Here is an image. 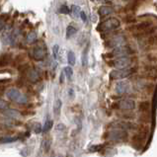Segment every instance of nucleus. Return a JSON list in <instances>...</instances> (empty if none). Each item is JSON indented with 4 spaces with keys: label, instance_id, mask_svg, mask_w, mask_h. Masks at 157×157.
Returning a JSON list of instances; mask_svg holds the SVG:
<instances>
[{
    "label": "nucleus",
    "instance_id": "37",
    "mask_svg": "<svg viewBox=\"0 0 157 157\" xmlns=\"http://www.w3.org/2000/svg\"><path fill=\"white\" fill-rule=\"evenodd\" d=\"M42 131V126L40 124H36V129H35V133H39Z\"/></svg>",
    "mask_w": 157,
    "mask_h": 157
},
{
    "label": "nucleus",
    "instance_id": "19",
    "mask_svg": "<svg viewBox=\"0 0 157 157\" xmlns=\"http://www.w3.org/2000/svg\"><path fill=\"white\" fill-rule=\"evenodd\" d=\"M38 40V36H37L36 32H30L26 37V42L28 44H34Z\"/></svg>",
    "mask_w": 157,
    "mask_h": 157
},
{
    "label": "nucleus",
    "instance_id": "29",
    "mask_svg": "<svg viewBox=\"0 0 157 157\" xmlns=\"http://www.w3.org/2000/svg\"><path fill=\"white\" fill-rule=\"evenodd\" d=\"M58 12H59L60 14H65V15H67V14L70 13V9H69L65 4H63V5H61V6H60V8H59Z\"/></svg>",
    "mask_w": 157,
    "mask_h": 157
},
{
    "label": "nucleus",
    "instance_id": "8",
    "mask_svg": "<svg viewBox=\"0 0 157 157\" xmlns=\"http://www.w3.org/2000/svg\"><path fill=\"white\" fill-rule=\"evenodd\" d=\"M126 43V39L122 35H118V36H113L105 42V47L107 49H116L118 47L124 46Z\"/></svg>",
    "mask_w": 157,
    "mask_h": 157
},
{
    "label": "nucleus",
    "instance_id": "42",
    "mask_svg": "<svg viewBox=\"0 0 157 157\" xmlns=\"http://www.w3.org/2000/svg\"><path fill=\"white\" fill-rule=\"evenodd\" d=\"M136 1H141V0H136Z\"/></svg>",
    "mask_w": 157,
    "mask_h": 157
},
{
    "label": "nucleus",
    "instance_id": "38",
    "mask_svg": "<svg viewBox=\"0 0 157 157\" xmlns=\"http://www.w3.org/2000/svg\"><path fill=\"white\" fill-rule=\"evenodd\" d=\"M65 129V126H64V124H58V126H56V129L57 131H61V129Z\"/></svg>",
    "mask_w": 157,
    "mask_h": 157
},
{
    "label": "nucleus",
    "instance_id": "24",
    "mask_svg": "<svg viewBox=\"0 0 157 157\" xmlns=\"http://www.w3.org/2000/svg\"><path fill=\"white\" fill-rule=\"evenodd\" d=\"M60 109H61V101L58 99V100H56V102L54 103V107H53L54 114L58 116L59 113H60Z\"/></svg>",
    "mask_w": 157,
    "mask_h": 157
},
{
    "label": "nucleus",
    "instance_id": "28",
    "mask_svg": "<svg viewBox=\"0 0 157 157\" xmlns=\"http://www.w3.org/2000/svg\"><path fill=\"white\" fill-rule=\"evenodd\" d=\"M19 138H0V141L2 143H10V142H14V141L18 140Z\"/></svg>",
    "mask_w": 157,
    "mask_h": 157
},
{
    "label": "nucleus",
    "instance_id": "9",
    "mask_svg": "<svg viewBox=\"0 0 157 157\" xmlns=\"http://www.w3.org/2000/svg\"><path fill=\"white\" fill-rule=\"evenodd\" d=\"M108 138L110 140L113 141H124L128 138V134H126V131H124V129H114L113 131H111L108 134Z\"/></svg>",
    "mask_w": 157,
    "mask_h": 157
},
{
    "label": "nucleus",
    "instance_id": "4",
    "mask_svg": "<svg viewBox=\"0 0 157 157\" xmlns=\"http://www.w3.org/2000/svg\"><path fill=\"white\" fill-rule=\"evenodd\" d=\"M121 26V22L118 18H115V17H112V18H109L105 21L101 22L98 26L99 31H103V32H110V31H114V30L118 29L119 27Z\"/></svg>",
    "mask_w": 157,
    "mask_h": 157
},
{
    "label": "nucleus",
    "instance_id": "16",
    "mask_svg": "<svg viewBox=\"0 0 157 157\" xmlns=\"http://www.w3.org/2000/svg\"><path fill=\"white\" fill-rule=\"evenodd\" d=\"M115 9L112 6H107V5H104V6H101L98 10V13L101 15V16H108V15L114 13Z\"/></svg>",
    "mask_w": 157,
    "mask_h": 157
},
{
    "label": "nucleus",
    "instance_id": "6",
    "mask_svg": "<svg viewBox=\"0 0 157 157\" xmlns=\"http://www.w3.org/2000/svg\"><path fill=\"white\" fill-rule=\"evenodd\" d=\"M138 47L143 51H147L151 49L153 47L157 46V34L150 35V36L146 37V38L138 39Z\"/></svg>",
    "mask_w": 157,
    "mask_h": 157
},
{
    "label": "nucleus",
    "instance_id": "26",
    "mask_svg": "<svg viewBox=\"0 0 157 157\" xmlns=\"http://www.w3.org/2000/svg\"><path fill=\"white\" fill-rule=\"evenodd\" d=\"M7 19H8V16H6V15H2V16H0V32L5 28Z\"/></svg>",
    "mask_w": 157,
    "mask_h": 157
},
{
    "label": "nucleus",
    "instance_id": "3",
    "mask_svg": "<svg viewBox=\"0 0 157 157\" xmlns=\"http://www.w3.org/2000/svg\"><path fill=\"white\" fill-rule=\"evenodd\" d=\"M6 96L7 98L10 99L11 101H13L19 105H25L28 103V97L25 95V94L21 93V92L16 88L9 89L6 93Z\"/></svg>",
    "mask_w": 157,
    "mask_h": 157
},
{
    "label": "nucleus",
    "instance_id": "41",
    "mask_svg": "<svg viewBox=\"0 0 157 157\" xmlns=\"http://www.w3.org/2000/svg\"><path fill=\"white\" fill-rule=\"evenodd\" d=\"M93 1H100V0H93Z\"/></svg>",
    "mask_w": 157,
    "mask_h": 157
},
{
    "label": "nucleus",
    "instance_id": "22",
    "mask_svg": "<svg viewBox=\"0 0 157 157\" xmlns=\"http://www.w3.org/2000/svg\"><path fill=\"white\" fill-rule=\"evenodd\" d=\"M63 71H64V74H65L67 77V79H68V80H71L72 75H73V70H72L71 66H65Z\"/></svg>",
    "mask_w": 157,
    "mask_h": 157
},
{
    "label": "nucleus",
    "instance_id": "13",
    "mask_svg": "<svg viewBox=\"0 0 157 157\" xmlns=\"http://www.w3.org/2000/svg\"><path fill=\"white\" fill-rule=\"evenodd\" d=\"M115 91L118 94H124L129 91V84L126 81H119L115 86Z\"/></svg>",
    "mask_w": 157,
    "mask_h": 157
},
{
    "label": "nucleus",
    "instance_id": "33",
    "mask_svg": "<svg viewBox=\"0 0 157 157\" xmlns=\"http://www.w3.org/2000/svg\"><path fill=\"white\" fill-rule=\"evenodd\" d=\"M7 108H8V104H7L4 100L0 99V110H6Z\"/></svg>",
    "mask_w": 157,
    "mask_h": 157
},
{
    "label": "nucleus",
    "instance_id": "30",
    "mask_svg": "<svg viewBox=\"0 0 157 157\" xmlns=\"http://www.w3.org/2000/svg\"><path fill=\"white\" fill-rule=\"evenodd\" d=\"M87 51H88V48H85V49L82 52V65L84 67L87 65V60H88V58H87Z\"/></svg>",
    "mask_w": 157,
    "mask_h": 157
},
{
    "label": "nucleus",
    "instance_id": "36",
    "mask_svg": "<svg viewBox=\"0 0 157 157\" xmlns=\"http://www.w3.org/2000/svg\"><path fill=\"white\" fill-rule=\"evenodd\" d=\"M80 18L81 20L83 22H86V20H87V16H86V13L84 11H81L80 12Z\"/></svg>",
    "mask_w": 157,
    "mask_h": 157
},
{
    "label": "nucleus",
    "instance_id": "15",
    "mask_svg": "<svg viewBox=\"0 0 157 157\" xmlns=\"http://www.w3.org/2000/svg\"><path fill=\"white\" fill-rule=\"evenodd\" d=\"M12 60V54L11 53H3L0 56V67L7 66Z\"/></svg>",
    "mask_w": 157,
    "mask_h": 157
},
{
    "label": "nucleus",
    "instance_id": "11",
    "mask_svg": "<svg viewBox=\"0 0 157 157\" xmlns=\"http://www.w3.org/2000/svg\"><path fill=\"white\" fill-rule=\"evenodd\" d=\"M111 126L114 129H124V131H126V129H133L135 128V126L133 123H129V122H124V121H118L115 122V123L111 124Z\"/></svg>",
    "mask_w": 157,
    "mask_h": 157
},
{
    "label": "nucleus",
    "instance_id": "7",
    "mask_svg": "<svg viewBox=\"0 0 157 157\" xmlns=\"http://www.w3.org/2000/svg\"><path fill=\"white\" fill-rule=\"evenodd\" d=\"M47 48L44 44H37L36 47H34L33 49L31 51L30 56H32V58L35 59L37 61H42L46 58L47 56Z\"/></svg>",
    "mask_w": 157,
    "mask_h": 157
},
{
    "label": "nucleus",
    "instance_id": "34",
    "mask_svg": "<svg viewBox=\"0 0 157 157\" xmlns=\"http://www.w3.org/2000/svg\"><path fill=\"white\" fill-rule=\"evenodd\" d=\"M102 147H103V145H93V146H91L89 150H90L91 152H94V151H99V150H101V148H102Z\"/></svg>",
    "mask_w": 157,
    "mask_h": 157
},
{
    "label": "nucleus",
    "instance_id": "10",
    "mask_svg": "<svg viewBox=\"0 0 157 157\" xmlns=\"http://www.w3.org/2000/svg\"><path fill=\"white\" fill-rule=\"evenodd\" d=\"M116 106L118 107L119 109H122V110H133L135 108V103H134L133 100L131 99H123V100L117 102Z\"/></svg>",
    "mask_w": 157,
    "mask_h": 157
},
{
    "label": "nucleus",
    "instance_id": "1",
    "mask_svg": "<svg viewBox=\"0 0 157 157\" xmlns=\"http://www.w3.org/2000/svg\"><path fill=\"white\" fill-rule=\"evenodd\" d=\"M134 53L133 49L131 48L128 44H124V46H121V47H118V48L114 49L113 51L109 53L105 54L103 56L105 58H118V57H124V56H133Z\"/></svg>",
    "mask_w": 157,
    "mask_h": 157
},
{
    "label": "nucleus",
    "instance_id": "21",
    "mask_svg": "<svg viewBox=\"0 0 157 157\" xmlns=\"http://www.w3.org/2000/svg\"><path fill=\"white\" fill-rule=\"evenodd\" d=\"M67 61H68L69 65L73 66L74 64H75L76 62V56L75 54H74L73 51H68V53H67Z\"/></svg>",
    "mask_w": 157,
    "mask_h": 157
},
{
    "label": "nucleus",
    "instance_id": "39",
    "mask_svg": "<svg viewBox=\"0 0 157 157\" xmlns=\"http://www.w3.org/2000/svg\"><path fill=\"white\" fill-rule=\"evenodd\" d=\"M69 97H71V98H73L74 97V92L72 89H69Z\"/></svg>",
    "mask_w": 157,
    "mask_h": 157
},
{
    "label": "nucleus",
    "instance_id": "18",
    "mask_svg": "<svg viewBox=\"0 0 157 157\" xmlns=\"http://www.w3.org/2000/svg\"><path fill=\"white\" fill-rule=\"evenodd\" d=\"M4 115L8 118H12V119H17L20 116V114L17 110H12V109H6L4 110Z\"/></svg>",
    "mask_w": 157,
    "mask_h": 157
},
{
    "label": "nucleus",
    "instance_id": "12",
    "mask_svg": "<svg viewBox=\"0 0 157 157\" xmlns=\"http://www.w3.org/2000/svg\"><path fill=\"white\" fill-rule=\"evenodd\" d=\"M26 76L28 78V80L32 83H36L40 80V77H41V74L38 69L36 68H30L26 73Z\"/></svg>",
    "mask_w": 157,
    "mask_h": 157
},
{
    "label": "nucleus",
    "instance_id": "31",
    "mask_svg": "<svg viewBox=\"0 0 157 157\" xmlns=\"http://www.w3.org/2000/svg\"><path fill=\"white\" fill-rule=\"evenodd\" d=\"M58 51H59V47L58 44H54L53 48H52V56H53L54 59L58 58Z\"/></svg>",
    "mask_w": 157,
    "mask_h": 157
},
{
    "label": "nucleus",
    "instance_id": "32",
    "mask_svg": "<svg viewBox=\"0 0 157 157\" xmlns=\"http://www.w3.org/2000/svg\"><path fill=\"white\" fill-rule=\"evenodd\" d=\"M147 59L149 61H152V62H157V56L154 54L153 52H150V53L147 54Z\"/></svg>",
    "mask_w": 157,
    "mask_h": 157
},
{
    "label": "nucleus",
    "instance_id": "20",
    "mask_svg": "<svg viewBox=\"0 0 157 157\" xmlns=\"http://www.w3.org/2000/svg\"><path fill=\"white\" fill-rule=\"evenodd\" d=\"M76 33H77V29L74 26H72V25H69V26L66 28V38L67 39L71 38V37L74 36Z\"/></svg>",
    "mask_w": 157,
    "mask_h": 157
},
{
    "label": "nucleus",
    "instance_id": "17",
    "mask_svg": "<svg viewBox=\"0 0 157 157\" xmlns=\"http://www.w3.org/2000/svg\"><path fill=\"white\" fill-rule=\"evenodd\" d=\"M143 71L148 75H156L157 74V65L155 64H148L145 65L143 68Z\"/></svg>",
    "mask_w": 157,
    "mask_h": 157
},
{
    "label": "nucleus",
    "instance_id": "14",
    "mask_svg": "<svg viewBox=\"0 0 157 157\" xmlns=\"http://www.w3.org/2000/svg\"><path fill=\"white\" fill-rule=\"evenodd\" d=\"M153 26V22L150 21V20H146V21L140 22V23L134 25V26L131 27V29H133V31H142V30L148 29L150 27Z\"/></svg>",
    "mask_w": 157,
    "mask_h": 157
},
{
    "label": "nucleus",
    "instance_id": "25",
    "mask_svg": "<svg viewBox=\"0 0 157 157\" xmlns=\"http://www.w3.org/2000/svg\"><path fill=\"white\" fill-rule=\"evenodd\" d=\"M149 107H150L149 102L144 101V102H141L140 105H139V110H140L141 112H146V111H148Z\"/></svg>",
    "mask_w": 157,
    "mask_h": 157
},
{
    "label": "nucleus",
    "instance_id": "23",
    "mask_svg": "<svg viewBox=\"0 0 157 157\" xmlns=\"http://www.w3.org/2000/svg\"><path fill=\"white\" fill-rule=\"evenodd\" d=\"M80 12L81 10L79 8V6H77V5H72L71 6V13L74 17H80Z\"/></svg>",
    "mask_w": 157,
    "mask_h": 157
},
{
    "label": "nucleus",
    "instance_id": "5",
    "mask_svg": "<svg viewBox=\"0 0 157 157\" xmlns=\"http://www.w3.org/2000/svg\"><path fill=\"white\" fill-rule=\"evenodd\" d=\"M136 71V68L134 67H126V68H121V69H115L110 72V77L111 79H124L126 77L133 75L134 72Z\"/></svg>",
    "mask_w": 157,
    "mask_h": 157
},
{
    "label": "nucleus",
    "instance_id": "35",
    "mask_svg": "<svg viewBox=\"0 0 157 157\" xmlns=\"http://www.w3.org/2000/svg\"><path fill=\"white\" fill-rule=\"evenodd\" d=\"M135 21H136V19L134 18L133 16H129H129L126 18V23H131V22H135Z\"/></svg>",
    "mask_w": 157,
    "mask_h": 157
},
{
    "label": "nucleus",
    "instance_id": "27",
    "mask_svg": "<svg viewBox=\"0 0 157 157\" xmlns=\"http://www.w3.org/2000/svg\"><path fill=\"white\" fill-rule=\"evenodd\" d=\"M52 124H53V123H52L51 119H48V121L46 122V124H44V128H43V131H44V133L49 131V129L52 128Z\"/></svg>",
    "mask_w": 157,
    "mask_h": 157
},
{
    "label": "nucleus",
    "instance_id": "40",
    "mask_svg": "<svg viewBox=\"0 0 157 157\" xmlns=\"http://www.w3.org/2000/svg\"><path fill=\"white\" fill-rule=\"evenodd\" d=\"M63 79H64V71L61 72V74H60V83L63 82Z\"/></svg>",
    "mask_w": 157,
    "mask_h": 157
},
{
    "label": "nucleus",
    "instance_id": "2",
    "mask_svg": "<svg viewBox=\"0 0 157 157\" xmlns=\"http://www.w3.org/2000/svg\"><path fill=\"white\" fill-rule=\"evenodd\" d=\"M134 60L133 57L131 56H124V57H118V58L112 59V60H107L109 66L115 67V68H126V67H129L133 64Z\"/></svg>",
    "mask_w": 157,
    "mask_h": 157
}]
</instances>
